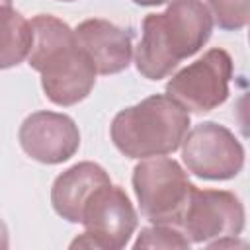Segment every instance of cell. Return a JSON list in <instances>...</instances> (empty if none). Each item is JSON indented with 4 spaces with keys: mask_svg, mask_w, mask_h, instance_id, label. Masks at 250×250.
<instances>
[{
    "mask_svg": "<svg viewBox=\"0 0 250 250\" xmlns=\"http://www.w3.org/2000/svg\"><path fill=\"white\" fill-rule=\"evenodd\" d=\"M27 64L41 74V88L55 105L70 107L86 100L96 84V66L76 43L74 29L62 20L39 14L31 18Z\"/></svg>",
    "mask_w": 250,
    "mask_h": 250,
    "instance_id": "obj_1",
    "label": "cell"
},
{
    "mask_svg": "<svg viewBox=\"0 0 250 250\" xmlns=\"http://www.w3.org/2000/svg\"><path fill=\"white\" fill-rule=\"evenodd\" d=\"M213 18L203 0H172L160 14L143 20L135 66L148 80H162L193 57L211 37Z\"/></svg>",
    "mask_w": 250,
    "mask_h": 250,
    "instance_id": "obj_2",
    "label": "cell"
},
{
    "mask_svg": "<svg viewBox=\"0 0 250 250\" xmlns=\"http://www.w3.org/2000/svg\"><path fill=\"white\" fill-rule=\"evenodd\" d=\"M189 131V111L166 94H154L121 109L109 127L115 148L127 158L166 156Z\"/></svg>",
    "mask_w": 250,
    "mask_h": 250,
    "instance_id": "obj_3",
    "label": "cell"
},
{
    "mask_svg": "<svg viewBox=\"0 0 250 250\" xmlns=\"http://www.w3.org/2000/svg\"><path fill=\"white\" fill-rule=\"evenodd\" d=\"M141 213L152 225L182 227V219L193 191L188 172L168 156L143 158L131 176Z\"/></svg>",
    "mask_w": 250,
    "mask_h": 250,
    "instance_id": "obj_4",
    "label": "cell"
},
{
    "mask_svg": "<svg viewBox=\"0 0 250 250\" xmlns=\"http://www.w3.org/2000/svg\"><path fill=\"white\" fill-rule=\"evenodd\" d=\"M84 232L70 242V248L121 250L137 229V211L121 186L104 184L86 201L82 211Z\"/></svg>",
    "mask_w": 250,
    "mask_h": 250,
    "instance_id": "obj_5",
    "label": "cell"
},
{
    "mask_svg": "<svg viewBox=\"0 0 250 250\" xmlns=\"http://www.w3.org/2000/svg\"><path fill=\"white\" fill-rule=\"evenodd\" d=\"M232 59L225 49H209L201 59L178 70L166 84V96L186 111L205 113L223 105L229 98Z\"/></svg>",
    "mask_w": 250,
    "mask_h": 250,
    "instance_id": "obj_6",
    "label": "cell"
},
{
    "mask_svg": "<svg viewBox=\"0 0 250 250\" xmlns=\"http://www.w3.org/2000/svg\"><path fill=\"white\" fill-rule=\"evenodd\" d=\"M182 158L191 174L203 180H230L244 166V146L230 129L203 121L186 133Z\"/></svg>",
    "mask_w": 250,
    "mask_h": 250,
    "instance_id": "obj_7",
    "label": "cell"
},
{
    "mask_svg": "<svg viewBox=\"0 0 250 250\" xmlns=\"http://www.w3.org/2000/svg\"><path fill=\"white\" fill-rule=\"evenodd\" d=\"M244 217V205L232 191L193 188L180 229L189 242L209 248L213 242L238 236Z\"/></svg>",
    "mask_w": 250,
    "mask_h": 250,
    "instance_id": "obj_8",
    "label": "cell"
},
{
    "mask_svg": "<svg viewBox=\"0 0 250 250\" xmlns=\"http://www.w3.org/2000/svg\"><path fill=\"white\" fill-rule=\"evenodd\" d=\"M23 152L41 164L70 160L80 146V131L72 117L57 111H35L27 115L18 133Z\"/></svg>",
    "mask_w": 250,
    "mask_h": 250,
    "instance_id": "obj_9",
    "label": "cell"
},
{
    "mask_svg": "<svg viewBox=\"0 0 250 250\" xmlns=\"http://www.w3.org/2000/svg\"><path fill=\"white\" fill-rule=\"evenodd\" d=\"M76 43L84 49L96 66L98 74H117L125 70L133 57L131 31L102 20L92 18L78 23L74 29Z\"/></svg>",
    "mask_w": 250,
    "mask_h": 250,
    "instance_id": "obj_10",
    "label": "cell"
},
{
    "mask_svg": "<svg viewBox=\"0 0 250 250\" xmlns=\"http://www.w3.org/2000/svg\"><path fill=\"white\" fill-rule=\"evenodd\" d=\"M109 174L96 162H78L59 174L51 188V203L59 217L68 223H82V211L92 193L109 184Z\"/></svg>",
    "mask_w": 250,
    "mask_h": 250,
    "instance_id": "obj_11",
    "label": "cell"
},
{
    "mask_svg": "<svg viewBox=\"0 0 250 250\" xmlns=\"http://www.w3.org/2000/svg\"><path fill=\"white\" fill-rule=\"evenodd\" d=\"M31 47V25L12 6H0V70L18 66L27 59Z\"/></svg>",
    "mask_w": 250,
    "mask_h": 250,
    "instance_id": "obj_12",
    "label": "cell"
},
{
    "mask_svg": "<svg viewBox=\"0 0 250 250\" xmlns=\"http://www.w3.org/2000/svg\"><path fill=\"white\" fill-rule=\"evenodd\" d=\"M191 242L189 238L184 234L182 229L178 227H170V225H152V227H145L141 229L133 248L141 250V248H189Z\"/></svg>",
    "mask_w": 250,
    "mask_h": 250,
    "instance_id": "obj_13",
    "label": "cell"
},
{
    "mask_svg": "<svg viewBox=\"0 0 250 250\" xmlns=\"http://www.w3.org/2000/svg\"><path fill=\"white\" fill-rule=\"evenodd\" d=\"M211 18L225 31L246 27L250 18V0H207Z\"/></svg>",
    "mask_w": 250,
    "mask_h": 250,
    "instance_id": "obj_14",
    "label": "cell"
},
{
    "mask_svg": "<svg viewBox=\"0 0 250 250\" xmlns=\"http://www.w3.org/2000/svg\"><path fill=\"white\" fill-rule=\"evenodd\" d=\"M10 246V236H8V229L4 225V221L0 219V250H6Z\"/></svg>",
    "mask_w": 250,
    "mask_h": 250,
    "instance_id": "obj_15",
    "label": "cell"
},
{
    "mask_svg": "<svg viewBox=\"0 0 250 250\" xmlns=\"http://www.w3.org/2000/svg\"><path fill=\"white\" fill-rule=\"evenodd\" d=\"M133 2L139 6H160V4H166L170 0H133Z\"/></svg>",
    "mask_w": 250,
    "mask_h": 250,
    "instance_id": "obj_16",
    "label": "cell"
},
{
    "mask_svg": "<svg viewBox=\"0 0 250 250\" xmlns=\"http://www.w3.org/2000/svg\"><path fill=\"white\" fill-rule=\"evenodd\" d=\"M0 6H12V0H0Z\"/></svg>",
    "mask_w": 250,
    "mask_h": 250,
    "instance_id": "obj_17",
    "label": "cell"
},
{
    "mask_svg": "<svg viewBox=\"0 0 250 250\" xmlns=\"http://www.w3.org/2000/svg\"><path fill=\"white\" fill-rule=\"evenodd\" d=\"M62 2H74V0H62Z\"/></svg>",
    "mask_w": 250,
    "mask_h": 250,
    "instance_id": "obj_18",
    "label": "cell"
}]
</instances>
